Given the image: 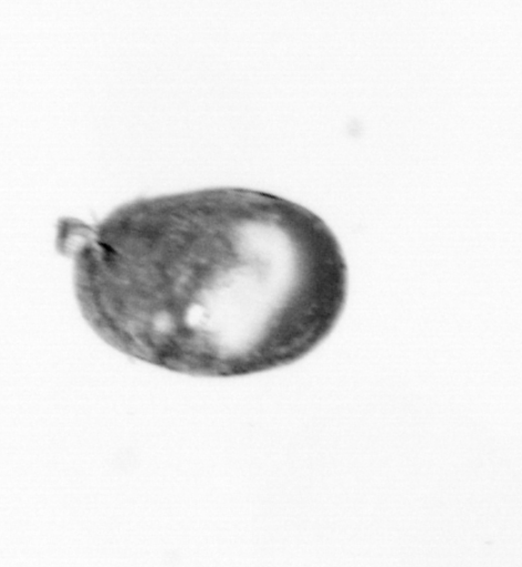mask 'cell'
<instances>
[{
  "instance_id": "obj_1",
  "label": "cell",
  "mask_w": 522,
  "mask_h": 567,
  "mask_svg": "<svg viewBox=\"0 0 522 567\" xmlns=\"http://www.w3.org/2000/svg\"><path fill=\"white\" fill-rule=\"evenodd\" d=\"M83 317L119 352L168 371L240 378L295 363L334 330L347 265L326 223L246 188L140 198L96 225L64 218Z\"/></svg>"
}]
</instances>
